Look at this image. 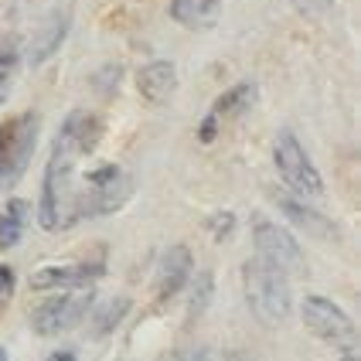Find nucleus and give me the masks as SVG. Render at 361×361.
Wrapping results in <instances>:
<instances>
[{"label":"nucleus","instance_id":"obj_1","mask_svg":"<svg viewBox=\"0 0 361 361\" xmlns=\"http://www.w3.org/2000/svg\"><path fill=\"white\" fill-rule=\"evenodd\" d=\"M242 290H245V303H249L252 317L259 324H266V327L286 324L290 310H293L286 269L273 266L262 256H252V259L242 262Z\"/></svg>","mask_w":361,"mask_h":361},{"label":"nucleus","instance_id":"obj_2","mask_svg":"<svg viewBox=\"0 0 361 361\" xmlns=\"http://www.w3.org/2000/svg\"><path fill=\"white\" fill-rule=\"evenodd\" d=\"M75 164L79 157L51 147V157L44 167V180H41V204H38V221L44 232H65L72 228V198H75Z\"/></svg>","mask_w":361,"mask_h":361},{"label":"nucleus","instance_id":"obj_3","mask_svg":"<svg viewBox=\"0 0 361 361\" xmlns=\"http://www.w3.org/2000/svg\"><path fill=\"white\" fill-rule=\"evenodd\" d=\"M133 195V178L116 167V164H102L96 171H89L82 184H75V198H72V221L79 225L82 219H102L120 212Z\"/></svg>","mask_w":361,"mask_h":361},{"label":"nucleus","instance_id":"obj_4","mask_svg":"<svg viewBox=\"0 0 361 361\" xmlns=\"http://www.w3.org/2000/svg\"><path fill=\"white\" fill-rule=\"evenodd\" d=\"M41 133L38 113H20L14 120L0 123V191L18 184L35 157V143Z\"/></svg>","mask_w":361,"mask_h":361},{"label":"nucleus","instance_id":"obj_5","mask_svg":"<svg viewBox=\"0 0 361 361\" xmlns=\"http://www.w3.org/2000/svg\"><path fill=\"white\" fill-rule=\"evenodd\" d=\"M273 164L280 171V178L286 180V188L303 201L324 198V180L321 171L314 167L310 154L303 150V143L290 133V130H280L276 140H273Z\"/></svg>","mask_w":361,"mask_h":361},{"label":"nucleus","instance_id":"obj_6","mask_svg":"<svg viewBox=\"0 0 361 361\" xmlns=\"http://www.w3.org/2000/svg\"><path fill=\"white\" fill-rule=\"evenodd\" d=\"M92 290H75V293H59V297H48L31 310V327L41 338H55L65 334L72 327H79L92 307Z\"/></svg>","mask_w":361,"mask_h":361},{"label":"nucleus","instance_id":"obj_7","mask_svg":"<svg viewBox=\"0 0 361 361\" xmlns=\"http://www.w3.org/2000/svg\"><path fill=\"white\" fill-rule=\"evenodd\" d=\"M303 324H307V331L314 334V338H321V341L327 344H338V348H355V341H358V331H355V324H351V317L344 314L341 307L334 300H327V297H303Z\"/></svg>","mask_w":361,"mask_h":361},{"label":"nucleus","instance_id":"obj_8","mask_svg":"<svg viewBox=\"0 0 361 361\" xmlns=\"http://www.w3.org/2000/svg\"><path fill=\"white\" fill-rule=\"evenodd\" d=\"M252 245H256V252H259L262 259H269L273 266H280V269H293V273L307 269L300 242L293 239L283 225L262 219V215H252Z\"/></svg>","mask_w":361,"mask_h":361},{"label":"nucleus","instance_id":"obj_9","mask_svg":"<svg viewBox=\"0 0 361 361\" xmlns=\"http://www.w3.org/2000/svg\"><path fill=\"white\" fill-rule=\"evenodd\" d=\"M72 18H75L72 0H59V4L41 18V24L35 27V35H31V44H27V65H31V68L44 65V61L65 44L68 27H72Z\"/></svg>","mask_w":361,"mask_h":361},{"label":"nucleus","instance_id":"obj_10","mask_svg":"<svg viewBox=\"0 0 361 361\" xmlns=\"http://www.w3.org/2000/svg\"><path fill=\"white\" fill-rule=\"evenodd\" d=\"M256 106V82H235L232 89H225L219 99L212 102L208 116L201 120L198 126V140L201 143H212L221 133V126L232 120H239L242 113H249Z\"/></svg>","mask_w":361,"mask_h":361},{"label":"nucleus","instance_id":"obj_11","mask_svg":"<svg viewBox=\"0 0 361 361\" xmlns=\"http://www.w3.org/2000/svg\"><path fill=\"white\" fill-rule=\"evenodd\" d=\"M106 276V262H55L41 266L31 276V290H89L96 280Z\"/></svg>","mask_w":361,"mask_h":361},{"label":"nucleus","instance_id":"obj_12","mask_svg":"<svg viewBox=\"0 0 361 361\" xmlns=\"http://www.w3.org/2000/svg\"><path fill=\"white\" fill-rule=\"evenodd\" d=\"M102 137V123L96 113H85V109H72L59 126V137H55V147L75 154V157H85L96 150V143Z\"/></svg>","mask_w":361,"mask_h":361},{"label":"nucleus","instance_id":"obj_13","mask_svg":"<svg viewBox=\"0 0 361 361\" xmlns=\"http://www.w3.org/2000/svg\"><path fill=\"white\" fill-rule=\"evenodd\" d=\"M191 273H195L191 249L188 245H171L161 256V266H157V303H167L171 297H178L180 286L191 280Z\"/></svg>","mask_w":361,"mask_h":361},{"label":"nucleus","instance_id":"obj_14","mask_svg":"<svg viewBox=\"0 0 361 361\" xmlns=\"http://www.w3.org/2000/svg\"><path fill=\"white\" fill-rule=\"evenodd\" d=\"M273 201H276V208H280L283 215L293 221L297 228H303L307 235H314V239H334V235H338L334 221L327 219V215H321L317 208H310V204H307L303 198H297V195H290V191H276Z\"/></svg>","mask_w":361,"mask_h":361},{"label":"nucleus","instance_id":"obj_15","mask_svg":"<svg viewBox=\"0 0 361 361\" xmlns=\"http://www.w3.org/2000/svg\"><path fill=\"white\" fill-rule=\"evenodd\" d=\"M137 89H140L143 99L154 102V106L167 102L178 92V68H174V61H164V59L147 61L137 72Z\"/></svg>","mask_w":361,"mask_h":361},{"label":"nucleus","instance_id":"obj_16","mask_svg":"<svg viewBox=\"0 0 361 361\" xmlns=\"http://www.w3.org/2000/svg\"><path fill=\"white\" fill-rule=\"evenodd\" d=\"M167 14L188 31H208L221 18V0H171Z\"/></svg>","mask_w":361,"mask_h":361},{"label":"nucleus","instance_id":"obj_17","mask_svg":"<svg viewBox=\"0 0 361 361\" xmlns=\"http://www.w3.org/2000/svg\"><path fill=\"white\" fill-rule=\"evenodd\" d=\"M126 314H130V297H109V300H102V303L92 300L89 314H85V317H89V334H92V338L113 334Z\"/></svg>","mask_w":361,"mask_h":361},{"label":"nucleus","instance_id":"obj_18","mask_svg":"<svg viewBox=\"0 0 361 361\" xmlns=\"http://www.w3.org/2000/svg\"><path fill=\"white\" fill-rule=\"evenodd\" d=\"M27 221H31V204L20 198H11L0 208V252L14 249L24 232H27Z\"/></svg>","mask_w":361,"mask_h":361},{"label":"nucleus","instance_id":"obj_19","mask_svg":"<svg viewBox=\"0 0 361 361\" xmlns=\"http://www.w3.org/2000/svg\"><path fill=\"white\" fill-rule=\"evenodd\" d=\"M18 68H20L18 44H14V41H4V44H0V102L11 96V85L18 79Z\"/></svg>","mask_w":361,"mask_h":361},{"label":"nucleus","instance_id":"obj_20","mask_svg":"<svg viewBox=\"0 0 361 361\" xmlns=\"http://www.w3.org/2000/svg\"><path fill=\"white\" fill-rule=\"evenodd\" d=\"M212 273H201L198 280H195V293H191V321H198L201 314H204V307H208V300H212Z\"/></svg>","mask_w":361,"mask_h":361},{"label":"nucleus","instance_id":"obj_21","mask_svg":"<svg viewBox=\"0 0 361 361\" xmlns=\"http://www.w3.org/2000/svg\"><path fill=\"white\" fill-rule=\"evenodd\" d=\"M232 232H235V215H232V212H215V215L208 219V235L215 242L228 239Z\"/></svg>","mask_w":361,"mask_h":361},{"label":"nucleus","instance_id":"obj_22","mask_svg":"<svg viewBox=\"0 0 361 361\" xmlns=\"http://www.w3.org/2000/svg\"><path fill=\"white\" fill-rule=\"evenodd\" d=\"M161 361H212V355H208V348H204V344H184V348L167 351Z\"/></svg>","mask_w":361,"mask_h":361},{"label":"nucleus","instance_id":"obj_23","mask_svg":"<svg viewBox=\"0 0 361 361\" xmlns=\"http://www.w3.org/2000/svg\"><path fill=\"white\" fill-rule=\"evenodd\" d=\"M290 4L300 18H324L334 7V0H290Z\"/></svg>","mask_w":361,"mask_h":361},{"label":"nucleus","instance_id":"obj_24","mask_svg":"<svg viewBox=\"0 0 361 361\" xmlns=\"http://www.w3.org/2000/svg\"><path fill=\"white\" fill-rule=\"evenodd\" d=\"M14 286H18V280H14V269L0 262V310L11 303V297H14Z\"/></svg>","mask_w":361,"mask_h":361},{"label":"nucleus","instance_id":"obj_25","mask_svg":"<svg viewBox=\"0 0 361 361\" xmlns=\"http://www.w3.org/2000/svg\"><path fill=\"white\" fill-rule=\"evenodd\" d=\"M48 361H75V351H55L48 355Z\"/></svg>","mask_w":361,"mask_h":361},{"label":"nucleus","instance_id":"obj_26","mask_svg":"<svg viewBox=\"0 0 361 361\" xmlns=\"http://www.w3.org/2000/svg\"><path fill=\"white\" fill-rule=\"evenodd\" d=\"M225 361H256V358H252V355H245V351H228Z\"/></svg>","mask_w":361,"mask_h":361},{"label":"nucleus","instance_id":"obj_27","mask_svg":"<svg viewBox=\"0 0 361 361\" xmlns=\"http://www.w3.org/2000/svg\"><path fill=\"white\" fill-rule=\"evenodd\" d=\"M341 361H361V358H358V351H355V348H348V351L341 355Z\"/></svg>","mask_w":361,"mask_h":361},{"label":"nucleus","instance_id":"obj_28","mask_svg":"<svg viewBox=\"0 0 361 361\" xmlns=\"http://www.w3.org/2000/svg\"><path fill=\"white\" fill-rule=\"evenodd\" d=\"M0 361H7V351H4V344H0Z\"/></svg>","mask_w":361,"mask_h":361}]
</instances>
